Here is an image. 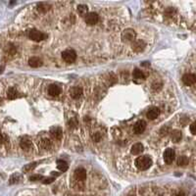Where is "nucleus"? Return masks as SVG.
I'll list each match as a JSON object with an SVG mask.
<instances>
[{
  "mask_svg": "<svg viewBox=\"0 0 196 196\" xmlns=\"http://www.w3.org/2000/svg\"><path fill=\"white\" fill-rule=\"evenodd\" d=\"M152 165V159L149 156H140L136 159L135 166L140 171H146Z\"/></svg>",
  "mask_w": 196,
  "mask_h": 196,
  "instance_id": "f257e3e1",
  "label": "nucleus"
},
{
  "mask_svg": "<svg viewBox=\"0 0 196 196\" xmlns=\"http://www.w3.org/2000/svg\"><path fill=\"white\" fill-rule=\"evenodd\" d=\"M62 58H63L64 61L67 62V63H73L77 59V53L73 49H66V50L63 51V53H62Z\"/></svg>",
  "mask_w": 196,
  "mask_h": 196,
  "instance_id": "f03ea898",
  "label": "nucleus"
},
{
  "mask_svg": "<svg viewBox=\"0 0 196 196\" xmlns=\"http://www.w3.org/2000/svg\"><path fill=\"white\" fill-rule=\"evenodd\" d=\"M29 37L33 41H41L46 38V35L37 30H30L29 32Z\"/></svg>",
  "mask_w": 196,
  "mask_h": 196,
  "instance_id": "7ed1b4c3",
  "label": "nucleus"
},
{
  "mask_svg": "<svg viewBox=\"0 0 196 196\" xmlns=\"http://www.w3.org/2000/svg\"><path fill=\"white\" fill-rule=\"evenodd\" d=\"M98 20H99V17L96 13H87V14L84 16V21L87 25L89 26H93L95 24H97Z\"/></svg>",
  "mask_w": 196,
  "mask_h": 196,
  "instance_id": "20e7f679",
  "label": "nucleus"
},
{
  "mask_svg": "<svg viewBox=\"0 0 196 196\" xmlns=\"http://www.w3.org/2000/svg\"><path fill=\"white\" fill-rule=\"evenodd\" d=\"M122 38L124 41L126 42H130V41H133L135 38V32L133 30L131 29H128L126 30H124L122 33Z\"/></svg>",
  "mask_w": 196,
  "mask_h": 196,
  "instance_id": "39448f33",
  "label": "nucleus"
},
{
  "mask_svg": "<svg viewBox=\"0 0 196 196\" xmlns=\"http://www.w3.org/2000/svg\"><path fill=\"white\" fill-rule=\"evenodd\" d=\"M175 157H176V152L174 151V149L169 148L165 151L164 153V161L165 163L167 164H172L173 161L175 160Z\"/></svg>",
  "mask_w": 196,
  "mask_h": 196,
  "instance_id": "423d86ee",
  "label": "nucleus"
},
{
  "mask_svg": "<svg viewBox=\"0 0 196 196\" xmlns=\"http://www.w3.org/2000/svg\"><path fill=\"white\" fill-rule=\"evenodd\" d=\"M75 179L78 182H84L86 179V171L84 168H79L75 171Z\"/></svg>",
  "mask_w": 196,
  "mask_h": 196,
  "instance_id": "0eeeda50",
  "label": "nucleus"
},
{
  "mask_svg": "<svg viewBox=\"0 0 196 196\" xmlns=\"http://www.w3.org/2000/svg\"><path fill=\"white\" fill-rule=\"evenodd\" d=\"M146 128V123L144 121H138L135 123V127H133V131L136 135H140L142 133Z\"/></svg>",
  "mask_w": 196,
  "mask_h": 196,
  "instance_id": "6e6552de",
  "label": "nucleus"
},
{
  "mask_svg": "<svg viewBox=\"0 0 196 196\" xmlns=\"http://www.w3.org/2000/svg\"><path fill=\"white\" fill-rule=\"evenodd\" d=\"M182 81L184 82V84H186L188 86H193L196 81V78L193 74H186L182 77Z\"/></svg>",
  "mask_w": 196,
  "mask_h": 196,
  "instance_id": "1a4fd4ad",
  "label": "nucleus"
},
{
  "mask_svg": "<svg viewBox=\"0 0 196 196\" xmlns=\"http://www.w3.org/2000/svg\"><path fill=\"white\" fill-rule=\"evenodd\" d=\"M144 48H145V43H144V41L140 40V39L133 40V49L135 51V52H141V51H143Z\"/></svg>",
  "mask_w": 196,
  "mask_h": 196,
  "instance_id": "9d476101",
  "label": "nucleus"
},
{
  "mask_svg": "<svg viewBox=\"0 0 196 196\" xmlns=\"http://www.w3.org/2000/svg\"><path fill=\"white\" fill-rule=\"evenodd\" d=\"M81 94H82L81 87L74 86L70 89V95H71V97L74 98V99H78V98H79L81 96Z\"/></svg>",
  "mask_w": 196,
  "mask_h": 196,
  "instance_id": "9b49d317",
  "label": "nucleus"
},
{
  "mask_svg": "<svg viewBox=\"0 0 196 196\" xmlns=\"http://www.w3.org/2000/svg\"><path fill=\"white\" fill-rule=\"evenodd\" d=\"M160 114V110L159 108L157 107H152L150 109L148 110V112H147V118L150 119V120H155V119L158 117Z\"/></svg>",
  "mask_w": 196,
  "mask_h": 196,
  "instance_id": "f8f14e48",
  "label": "nucleus"
},
{
  "mask_svg": "<svg viewBox=\"0 0 196 196\" xmlns=\"http://www.w3.org/2000/svg\"><path fill=\"white\" fill-rule=\"evenodd\" d=\"M142 151H143V145L141 143H135L131 146L130 152L133 155H139L140 153H142Z\"/></svg>",
  "mask_w": 196,
  "mask_h": 196,
  "instance_id": "ddd939ff",
  "label": "nucleus"
},
{
  "mask_svg": "<svg viewBox=\"0 0 196 196\" xmlns=\"http://www.w3.org/2000/svg\"><path fill=\"white\" fill-rule=\"evenodd\" d=\"M48 93L51 96H58L61 93V88L58 86H56V84H51L48 88Z\"/></svg>",
  "mask_w": 196,
  "mask_h": 196,
  "instance_id": "4468645a",
  "label": "nucleus"
},
{
  "mask_svg": "<svg viewBox=\"0 0 196 196\" xmlns=\"http://www.w3.org/2000/svg\"><path fill=\"white\" fill-rule=\"evenodd\" d=\"M29 65L32 68H38L42 65V60L38 57H32L29 60Z\"/></svg>",
  "mask_w": 196,
  "mask_h": 196,
  "instance_id": "2eb2a0df",
  "label": "nucleus"
},
{
  "mask_svg": "<svg viewBox=\"0 0 196 196\" xmlns=\"http://www.w3.org/2000/svg\"><path fill=\"white\" fill-rule=\"evenodd\" d=\"M50 133L55 139H60L62 137V130L60 128H58V127H55V128H51Z\"/></svg>",
  "mask_w": 196,
  "mask_h": 196,
  "instance_id": "dca6fc26",
  "label": "nucleus"
},
{
  "mask_svg": "<svg viewBox=\"0 0 196 196\" xmlns=\"http://www.w3.org/2000/svg\"><path fill=\"white\" fill-rule=\"evenodd\" d=\"M20 146L22 147V149H24L26 151H29L30 148H32V141H30L29 139H22L20 142Z\"/></svg>",
  "mask_w": 196,
  "mask_h": 196,
  "instance_id": "f3484780",
  "label": "nucleus"
},
{
  "mask_svg": "<svg viewBox=\"0 0 196 196\" xmlns=\"http://www.w3.org/2000/svg\"><path fill=\"white\" fill-rule=\"evenodd\" d=\"M18 96V91L15 87H10V88L7 90V98L10 100L15 99Z\"/></svg>",
  "mask_w": 196,
  "mask_h": 196,
  "instance_id": "a211bd4d",
  "label": "nucleus"
},
{
  "mask_svg": "<svg viewBox=\"0 0 196 196\" xmlns=\"http://www.w3.org/2000/svg\"><path fill=\"white\" fill-rule=\"evenodd\" d=\"M40 146L42 147L43 149H50L51 146H52V141L49 138H43L42 140L40 141Z\"/></svg>",
  "mask_w": 196,
  "mask_h": 196,
  "instance_id": "6ab92c4d",
  "label": "nucleus"
},
{
  "mask_svg": "<svg viewBox=\"0 0 196 196\" xmlns=\"http://www.w3.org/2000/svg\"><path fill=\"white\" fill-rule=\"evenodd\" d=\"M182 139V133L177 130H173L172 133V140L174 142H179V141Z\"/></svg>",
  "mask_w": 196,
  "mask_h": 196,
  "instance_id": "aec40b11",
  "label": "nucleus"
},
{
  "mask_svg": "<svg viewBox=\"0 0 196 196\" xmlns=\"http://www.w3.org/2000/svg\"><path fill=\"white\" fill-rule=\"evenodd\" d=\"M133 79H139V81H141V79H145V76H144V74L140 71V70H138V69H135V71H133Z\"/></svg>",
  "mask_w": 196,
  "mask_h": 196,
  "instance_id": "412c9836",
  "label": "nucleus"
},
{
  "mask_svg": "<svg viewBox=\"0 0 196 196\" xmlns=\"http://www.w3.org/2000/svg\"><path fill=\"white\" fill-rule=\"evenodd\" d=\"M57 168L60 170L61 172H66L67 170H68L69 166L65 161H63V160H59V161L57 162Z\"/></svg>",
  "mask_w": 196,
  "mask_h": 196,
  "instance_id": "4be33fe9",
  "label": "nucleus"
},
{
  "mask_svg": "<svg viewBox=\"0 0 196 196\" xmlns=\"http://www.w3.org/2000/svg\"><path fill=\"white\" fill-rule=\"evenodd\" d=\"M188 158L186 156H180L179 157V159H177V165L179 166H186L188 165Z\"/></svg>",
  "mask_w": 196,
  "mask_h": 196,
  "instance_id": "5701e85b",
  "label": "nucleus"
},
{
  "mask_svg": "<svg viewBox=\"0 0 196 196\" xmlns=\"http://www.w3.org/2000/svg\"><path fill=\"white\" fill-rule=\"evenodd\" d=\"M78 12L81 15H86L87 14V6L86 5H79L78 7Z\"/></svg>",
  "mask_w": 196,
  "mask_h": 196,
  "instance_id": "b1692460",
  "label": "nucleus"
},
{
  "mask_svg": "<svg viewBox=\"0 0 196 196\" xmlns=\"http://www.w3.org/2000/svg\"><path fill=\"white\" fill-rule=\"evenodd\" d=\"M37 167V163H32V164H29L27 165L25 168H24V171L25 172H30L32 170H33L35 168Z\"/></svg>",
  "mask_w": 196,
  "mask_h": 196,
  "instance_id": "393cba45",
  "label": "nucleus"
},
{
  "mask_svg": "<svg viewBox=\"0 0 196 196\" xmlns=\"http://www.w3.org/2000/svg\"><path fill=\"white\" fill-rule=\"evenodd\" d=\"M7 140H8L7 136L3 135V133H0V143H5Z\"/></svg>",
  "mask_w": 196,
  "mask_h": 196,
  "instance_id": "a878e982",
  "label": "nucleus"
},
{
  "mask_svg": "<svg viewBox=\"0 0 196 196\" xmlns=\"http://www.w3.org/2000/svg\"><path fill=\"white\" fill-rule=\"evenodd\" d=\"M40 179H42V177L39 176V175H33L30 177V180H32V182H35V180H39Z\"/></svg>",
  "mask_w": 196,
  "mask_h": 196,
  "instance_id": "bb28decb",
  "label": "nucleus"
},
{
  "mask_svg": "<svg viewBox=\"0 0 196 196\" xmlns=\"http://www.w3.org/2000/svg\"><path fill=\"white\" fill-rule=\"evenodd\" d=\"M100 138H101V135H100V133H96L95 135H93V139L96 142H98V141L100 140Z\"/></svg>",
  "mask_w": 196,
  "mask_h": 196,
  "instance_id": "cd10ccee",
  "label": "nucleus"
},
{
  "mask_svg": "<svg viewBox=\"0 0 196 196\" xmlns=\"http://www.w3.org/2000/svg\"><path fill=\"white\" fill-rule=\"evenodd\" d=\"M195 128H196L195 124H194V123L191 124V126H190V131H191V133H192V135H195V133H196V130H195Z\"/></svg>",
  "mask_w": 196,
  "mask_h": 196,
  "instance_id": "c85d7f7f",
  "label": "nucleus"
},
{
  "mask_svg": "<svg viewBox=\"0 0 196 196\" xmlns=\"http://www.w3.org/2000/svg\"><path fill=\"white\" fill-rule=\"evenodd\" d=\"M54 180L53 177H49V179H45L44 180H43V184H51Z\"/></svg>",
  "mask_w": 196,
  "mask_h": 196,
  "instance_id": "c756f323",
  "label": "nucleus"
}]
</instances>
